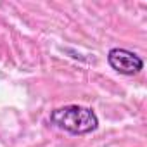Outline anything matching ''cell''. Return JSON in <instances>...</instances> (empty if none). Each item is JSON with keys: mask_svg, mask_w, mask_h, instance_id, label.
<instances>
[{"mask_svg": "<svg viewBox=\"0 0 147 147\" xmlns=\"http://www.w3.org/2000/svg\"><path fill=\"white\" fill-rule=\"evenodd\" d=\"M50 121L57 128L66 130L73 135H85L97 130L99 126L97 114L90 107H83L76 104L54 109L50 113Z\"/></svg>", "mask_w": 147, "mask_h": 147, "instance_id": "cell-1", "label": "cell"}, {"mask_svg": "<svg viewBox=\"0 0 147 147\" xmlns=\"http://www.w3.org/2000/svg\"><path fill=\"white\" fill-rule=\"evenodd\" d=\"M107 62L114 71L126 76L138 75L144 69V61L135 52L126 50V49H111L107 54Z\"/></svg>", "mask_w": 147, "mask_h": 147, "instance_id": "cell-2", "label": "cell"}]
</instances>
